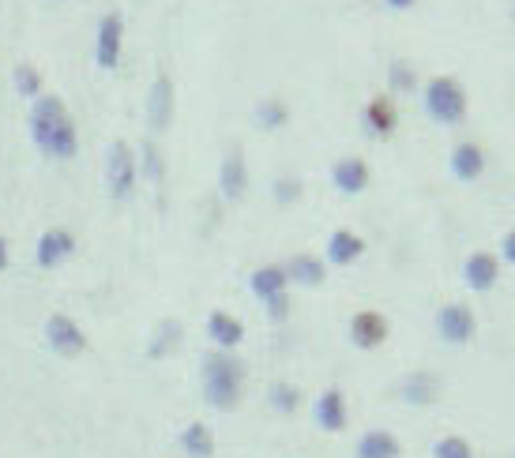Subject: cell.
<instances>
[{"mask_svg": "<svg viewBox=\"0 0 515 458\" xmlns=\"http://www.w3.org/2000/svg\"><path fill=\"white\" fill-rule=\"evenodd\" d=\"M31 139L34 147L53 158V162H68L79 151L76 121L72 113L64 109V102L57 94H38L31 106Z\"/></svg>", "mask_w": 515, "mask_h": 458, "instance_id": "1", "label": "cell"}, {"mask_svg": "<svg viewBox=\"0 0 515 458\" xmlns=\"http://www.w3.org/2000/svg\"><path fill=\"white\" fill-rule=\"evenodd\" d=\"M245 376L249 365L226 350H211L200 361V387H203V402L219 413H234L241 406L245 395Z\"/></svg>", "mask_w": 515, "mask_h": 458, "instance_id": "2", "label": "cell"}, {"mask_svg": "<svg viewBox=\"0 0 515 458\" xmlns=\"http://www.w3.org/2000/svg\"><path fill=\"white\" fill-rule=\"evenodd\" d=\"M425 113L437 124H444V128L463 121L467 117V91H463V83L452 76L429 79V87H425Z\"/></svg>", "mask_w": 515, "mask_h": 458, "instance_id": "3", "label": "cell"}, {"mask_svg": "<svg viewBox=\"0 0 515 458\" xmlns=\"http://www.w3.org/2000/svg\"><path fill=\"white\" fill-rule=\"evenodd\" d=\"M136 177H140V162H136V151L128 147L125 139H117L106 154V188H110L113 199H128L136 192Z\"/></svg>", "mask_w": 515, "mask_h": 458, "instance_id": "4", "label": "cell"}, {"mask_svg": "<svg viewBox=\"0 0 515 458\" xmlns=\"http://www.w3.org/2000/svg\"><path fill=\"white\" fill-rule=\"evenodd\" d=\"M121 49H125V16L121 12H106L94 34V64L102 72H113L121 64Z\"/></svg>", "mask_w": 515, "mask_h": 458, "instance_id": "5", "label": "cell"}, {"mask_svg": "<svg viewBox=\"0 0 515 458\" xmlns=\"http://www.w3.org/2000/svg\"><path fill=\"white\" fill-rule=\"evenodd\" d=\"M437 335L448 342V346H467L470 338L478 335V316L470 312V305H444L437 312Z\"/></svg>", "mask_w": 515, "mask_h": 458, "instance_id": "6", "label": "cell"}, {"mask_svg": "<svg viewBox=\"0 0 515 458\" xmlns=\"http://www.w3.org/2000/svg\"><path fill=\"white\" fill-rule=\"evenodd\" d=\"M46 342L57 357H79V353L87 350L83 327H79L72 316H64V312H53L46 320Z\"/></svg>", "mask_w": 515, "mask_h": 458, "instance_id": "7", "label": "cell"}, {"mask_svg": "<svg viewBox=\"0 0 515 458\" xmlns=\"http://www.w3.org/2000/svg\"><path fill=\"white\" fill-rule=\"evenodd\" d=\"M395 395H399V402H406V406H437L440 398V376L437 372H429V368H414V372H406L403 380H399V387H395Z\"/></svg>", "mask_w": 515, "mask_h": 458, "instance_id": "8", "label": "cell"}, {"mask_svg": "<svg viewBox=\"0 0 515 458\" xmlns=\"http://www.w3.org/2000/svg\"><path fill=\"white\" fill-rule=\"evenodd\" d=\"M391 335L388 327V316L384 312H376V308H361L350 316V342L358 346V350H376V346H384Z\"/></svg>", "mask_w": 515, "mask_h": 458, "instance_id": "9", "label": "cell"}, {"mask_svg": "<svg viewBox=\"0 0 515 458\" xmlns=\"http://www.w3.org/2000/svg\"><path fill=\"white\" fill-rule=\"evenodd\" d=\"M173 106H177L173 79L166 76V72H158L151 91H147V128H151V132H166L173 124Z\"/></svg>", "mask_w": 515, "mask_h": 458, "instance_id": "10", "label": "cell"}, {"mask_svg": "<svg viewBox=\"0 0 515 458\" xmlns=\"http://www.w3.org/2000/svg\"><path fill=\"white\" fill-rule=\"evenodd\" d=\"M72 252H76V237H72L68 229H46V233L38 237L34 260H38L42 271H53V267H61L64 260H72Z\"/></svg>", "mask_w": 515, "mask_h": 458, "instance_id": "11", "label": "cell"}, {"mask_svg": "<svg viewBox=\"0 0 515 458\" xmlns=\"http://www.w3.org/2000/svg\"><path fill=\"white\" fill-rule=\"evenodd\" d=\"M313 417L320 432H343L346 421H350V410H346V395L339 387H328V391H320L313 402Z\"/></svg>", "mask_w": 515, "mask_h": 458, "instance_id": "12", "label": "cell"}, {"mask_svg": "<svg viewBox=\"0 0 515 458\" xmlns=\"http://www.w3.org/2000/svg\"><path fill=\"white\" fill-rule=\"evenodd\" d=\"M219 192H222V199H230V203H237V199L249 192V166H245V154L237 151V147H230L226 158H222Z\"/></svg>", "mask_w": 515, "mask_h": 458, "instance_id": "13", "label": "cell"}, {"mask_svg": "<svg viewBox=\"0 0 515 458\" xmlns=\"http://www.w3.org/2000/svg\"><path fill=\"white\" fill-rule=\"evenodd\" d=\"M500 278V256L493 252H470L467 263H463V282H467L474 293H489L497 286Z\"/></svg>", "mask_w": 515, "mask_h": 458, "instance_id": "14", "label": "cell"}, {"mask_svg": "<svg viewBox=\"0 0 515 458\" xmlns=\"http://www.w3.org/2000/svg\"><path fill=\"white\" fill-rule=\"evenodd\" d=\"M207 338L215 342V350L234 353L237 346L245 342V323L237 320L234 312H222V308H215V312L207 316Z\"/></svg>", "mask_w": 515, "mask_h": 458, "instance_id": "15", "label": "cell"}, {"mask_svg": "<svg viewBox=\"0 0 515 458\" xmlns=\"http://www.w3.org/2000/svg\"><path fill=\"white\" fill-rule=\"evenodd\" d=\"M369 162L365 158H339L335 166H331V184L343 192V196H361L365 188H369Z\"/></svg>", "mask_w": 515, "mask_h": 458, "instance_id": "16", "label": "cell"}, {"mask_svg": "<svg viewBox=\"0 0 515 458\" xmlns=\"http://www.w3.org/2000/svg\"><path fill=\"white\" fill-rule=\"evenodd\" d=\"M282 271H286V278H290L294 286L316 290V286H324V278H328V263L320 260V256H309V252H297V256H290V260L282 263Z\"/></svg>", "mask_w": 515, "mask_h": 458, "instance_id": "17", "label": "cell"}, {"mask_svg": "<svg viewBox=\"0 0 515 458\" xmlns=\"http://www.w3.org/2000/svg\"><path fill=\"white\" fill-rule=\"evenodd\" d=\"M286 286H290V278H286V271H282L279 263H264V267H256L249 278V290L256 301H275V297H282L286 293Z\"/></svg>", "mask_w": 515, "mask_h": 458, "instance_id": "18", "label": "cell"}, {"mask_svg": "<svg viewBox=\"0 0 515 458\" xmlns=\"http://www.w3.org/2000/svg\"><path fill=\"white\" fill-rule=\"evenodd\" d=\"M354 455L358 458H399L403 455V443L395 440L388 428H369V432H361L358 443H354Z\"/></svg>", "mask_w": 515, "mask_h": 458, "instance_id": "19", "label": "cell"}, {"mask_svg": "<svg viewBox=\"0 0 515 458\" xmlns=\"http://www.w3.org/2000/svg\"><path fill=\"white\" fill-rule=\"evenodd\" d=\"M365 256V241H361L354 229H335L328 237V263L335 267H350Z\"/></svg>", "mask_w": 515, "mask_h": 458, "instance_id": "20", "label": "cell"}, {"mask_svg": "<svg viewBox=\"0 0 515 458\" xmlns=\"http://www.w3.org/2000/svg\"><path fill=\"white\" fill-rule=\"evenodd\" d=\"M177 443H181L185 458H215V432L203 425V421H192V425L181 428Z\"/></svg>", "mask_w": 515, "mask_h": 458, "instance_id": "21", "label": "cell"}, {"mask_svg": "<svg viewBox=\"0 0 515 458\" xmlns=\"http://www.w3.org/2000/svg\"><path fill=\"white\" fill-rule=\"evenodd\" d=\"M361 121L369 128V136L388 139L391 132H395V124H399V113H395V106H391L388 98H373V102L365 106V113H361Z\"/></svg>", "mask_w": 515, "mask_h": 458, "instance_id": "22", "label": "cell"}, {"mask_svg": "<svg viewBox=\"0 0 515 458\" xmlns=\"http://www.w3.org/2000/svg\"><path fill=\"white\" fill-rule=\"evenodd\" d=\"M452 173L459 181H478L485 173V151L478 143H459L452 151Z\"/></svg>", "mask_w": 515, "mask_h": 458, "instance_id": "23", "label": "cell"}, {"mask_svg": "<svg viewBox=\"0 0 515 458\" xmlns=\"http://www.w3.org/2000/svg\"><path fill=\"white\" fill-rule=\"evenodd\" d=\"M181 338H185V327H181V320H162L155 327V335H151V342H147V357L151 361H162V357H170L177 346H181Z\"/></svg>", "mask_w": 515, "mask_h": 458, "instance_id": "24", "label": "cell"}, {"mask_svg": "<svg viewBox=\"0 0 515 458\" xmlns=\"http://www.w3.org/2000/svg\"><path fill=\"white\" fill-rule=\"evenodd\" d=\"M252 121H256V128H264V132H279L282 124L290 121V109L279 98H264L260 106L252 109Z\"/></svg>", "mask_w": 515, "mask_h": 458, "instance_id": "25", "label": "cell"}, {"mask_svg": "<svg viewBox=\"0 0 515 458\" xmlns=\"http://www.w3.org/2000/svg\"><path fill=\"white\" fill-rule=\"evenodd\" d=\"M267 406L275 413H282V417H290V413H297V406H301V391H297L294 383L275 380L267 387Z\"/></svg>", "mask_w": 515, "mask_h": 458, "instance_id": "26", "label": "cell"}, {"mask_svg": "<svg viewBox=\"0 0 515 458\" xmlns=\"http://www.w3.org/2000/svg\"><path fill=\"white\" fill-rule=\"evenodd\" d=\"M136 162H140V173L147 181H162L166 177V162H162V151L155 147V139H143L140 154H136Z\"/></svg>", "mask_w": 515, "mask_h": 458, "instance_id": "27", "label": "cell"}, {"mask_svg": "<svg viewBox=\"0 0 515 458\" xmlns=\"http://www.w3.org/2000/svg\"><path fill=\"white\" fill-rule=\"evenodd\" d=\"M433 458H474V447L463 436H440L433 443Z\"/></svg>", "mask_w": 515, "mask_h": 458, "instance_id": "28", "label": "cell"}, {"mask_svg": "<svg viewBox=\"0 0 515 458\" xmlns=\"http://www.w3.org/2000/svg\"><path fill=\"white\" fill-rule=\"evenodd\" d=\"M16 91L23 94V98H38V94H42V76H38V68L19 64L16 68Z\"/></svg>", "mask_w": 515, "mask_h": 458, "instance_id": "29", "label": "cell"}, {"mask_svg": "<svg viewBox=\"0 0 515 458\" xmlns=\"http://www.w3.org/2000/svg\"><path fill=\"white\" fill-rule=\"evenodd\" d=\"M388 83H391V87H395V91H410V87H414V72H410V64H403V61H395V64H391Z\"/></svg>", "mask_w": 515, "mask_h": 458, "instance_id": "30", "label": "cell"}, {"mask_svg": "<svg viewBox=\"0 0 515 458\" xmlns=\"http://www.w3.org/2000/svg\"><path fill=\"white\" fill-rule=\"evenodd\" d=\"M297 196H301V181H297V177H282V181H275V199H279L282 207L294 203Z\"/></svg>", "mask_w": 515, "mask_h": 458, "instance_id": "31", "label": "cell"}, {"mask_svg": "<svg viewBox=\"0 0 515 458\" xmlns=\"http://www.w3.org/2000/svg\"><path fill=\"white\" fill-rule=\"evenodd\" d=\"M500 260H508L515 267V229H508L504 241H500Z\"/></svg>", "mask_w": 515, "mask_h": 458, "instance_id": "32", "label": "cell"}, {"mask_svg": "<svg viewBox=\"0 0 515 458\" xmlns=\"http://www.w3.org/2000/svg\"><path fill=\"white\" fill-rule=\"evenodd\" d=\"M418 0H384V8H391V12H406V8H414Z\"/></svg>", "mask_w": 515, "mask_h": 458, "instance_id": "33", "label": "cell"}, {"mask_svg": "<svg viewBox=\"0 0 515 458\" xmlns=\"http://www.w3.org/2000/svg\"><path fill=\"white\" fill-rule=\"evenodd\" d=\"M4 267H8V241L0 237V271H4Z\"/></svg>", "mask_w": 515, "mask_h": 458, "instance_id": "34", "label": "cell"}, {"mask_svg": "<svg viewBox=\"0 0 515 458\" xmlns=\"http://www.w3.org/2000/svg\"><path fill=\"white\" fill-rule=\"evenodd\" d=\"M512 458H515V455H512Z\"/></svg>", "mask_w": 515, "mask_h": 458, "instance_id": "35", "label": "cell"}]
</instances>
